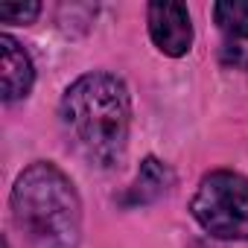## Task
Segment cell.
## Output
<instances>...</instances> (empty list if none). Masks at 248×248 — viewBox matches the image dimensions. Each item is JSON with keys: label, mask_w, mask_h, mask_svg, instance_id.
<instances>
[{"label": "cell", "mask_w": 248, "mask_h": 248, "mask_svg": "<svg viewBox=\"0 0 248 248\" xmlns=\"http://www.w3.org/2000/svg\"><path fill=\"white\" fill-rule=\"evenodd\" d=\"M12 216L30 248H76L82 204L70 178L53 164H32L12 187Z\"/></svg>", "instance_id": "cell-2"}, {"label": "cell", "mask_w": 248, "mask_h": 248, "mask_svg": "<svg viewBox=\"0 0 248 248\" xmlns=\"http://www.w3.org/2000/svg\"><path fill=\"white\" fill-rule=\"evenodd\" d=\"M219 30L231 38H248V0H222L213 6Z\"/></svg>", "instance_id": "cell-7"}, {"label": "cell", "mask_w": 248, "mask_h": 248, "mask_svg": "<svg viewBox=\"0 0 248 248\" xmlns=\"http://www.w3.org/2000/svg\"><path fill=\"white\" fill-rule=\"evenodd\" d=\"M193 248H216V245H210V242H204V239H199V242H193Z\"/></svg>", "instance_id": "cell-9"}, {"label": "cell", "mask_w": 248, "mask_h": 248, "mask_svg": "<svg viewBox=\"0 0 248 248\" xmlns=\"http://www.w3.org/2000/svg\"><path fill=\"white\" fill-rule=\"evenodd\" d=\"M62 120L88 161L99 167L123 161L132 126V102L126 85L117 76L88 73L76 79L62 99Z\"/></svg>", "instance_id": "cell-1"}, {"label": "cell", "mask_w": 248, "mask_h": 248, "mask_svg": "<svg viewBox=\"0 0 248 248\" xmlns=\"http://www.w3.org/2000/svg\"><path fill=\"white\" fill-rule=\"evenodd\" d=\"M38 12H41V3H35V0H30V3H3L0 6V21H6V24H32Z\"/></svg>", "instance_id": "cell-8"}, {"label": "cell", "mask_w": 248, "mask_h": 248, "mask_svg": "<svg viewBox=\"0 0 248 248\" xmlns=\"http://www.w3.org/2000/svg\"><path fill=\"white\" fill-rule=\"evenodd\" d=\"M149 35L167 56H184L193 44V24L190 12L181 3H152L149 6Z\"/></svg>", "instance_id": "cell-4"}, {"label": "cell", "mask_w": 248, "mask_h": 248, "mask_svg": "<svg viewBox=\"0 0 248 248\" xmlns=\"http://www.w3.org/2000/svg\"><path fill=\"white\" fill-rule=\"evenodd\" d=\"M0 67H3V99L6 102L30 93L32 79H35L32 62L24 53V47L9 35H0Z\"/></svg>", "instance_id": "cell-5"}, {"label": "cell", "mask_w": 248, "mask_h": 248, "mask_svg": "<svg viewBox=\"0 0 248 248\" xmlns=\"http://www.w3.org/2000/svg\"><path fill=\"white\" fill-rule=\"evenodd\" d=\"M172 170L170 167H164L158 158H146L143 164H140V172H138V181H135V187H132V196H129V202H140V204H146V202H155V199H161L170 187H172Z\"/></svg>", "instance_id": "cell-6"}, {"label": "cell", "mask_w": 248, "mask_h": 248, "mask_svg": "<svg viewBox=\"0 0 248 248\" xmlns=\"http://www.w3.org/2000/svg\"><path fill=\"white\" fill-rule=\"evenodd\" d=\"M190 210L207 233L219 239H248V178L231 170L204 175Z\"/></svg>", "instance_id": "cell-3"}]
</instances>
